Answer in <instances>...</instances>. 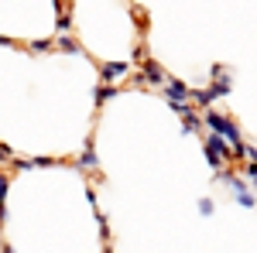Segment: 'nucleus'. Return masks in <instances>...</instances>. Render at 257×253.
<instances>
[{
	"mask_svg": "<svg viewBox=\"0 0 257 253\" xmlns=\"http://www.w3.org/2000/svg\"><path fill=\"white\" fill-rule=\"evenodd\" d=\"M202 127L209 130V134L223 137L233 151H237L240 144H243V137H240V127L233 123V120L226 117V113H219V110H202Z\"/></svg>",
	"mask_w": 257,
	"mask_h": 253,
	"instance_id": "obj_1",
	"label": "nucleus"
},
{
	"mask_svg": "<svg viewBox=\"0 0 257 253\" xmlns=\"http://www.w3.org/2000/svg\"><path fill=\"white\" fill-rule=\"evenodd\" d=\"M202 151H206V161L213 164V168H233V147L223 140V137H216V134H206L202 137Z\"/></svg>",
	"mask_w": 257,
	"mask_h": 253,
	"instance_id": "obj_2",
	"label": "nucleus"
},
{
	"mask_svg": "<svg viewBox=\"0 0 257 253\" xmlns=\"http://www.w3.org/2000/svg\"><path fill=\"white\" fill-rule=\"evenodd\" d=\"M165 82H168V72H165L155 59L141 62V86H161V89H165Z\"/></svg>",
	"mask_w": 257,
	"mask_h": 253,
	"instance_id": "obj_3",
	"label": "nucleus"
},
{
	"mask_svg": "<svg viewBox=\"0 0 257 253\" xmlns=\"http://www.w3.org/2000/svg\"><path fill=\"white\" fill-rule=\"evenodd\" d=\"M161 93L168 96V103H192V89H189L182 79L168 76V82H165V89H161Z\"/></svg>",
	"mask_w": 257,
	"mask_h": 253,
	"instance_id": "obj_4",
	"label": "nucleus"
},
{
	"mask_svg": "<svg viewBox=\"0 0 257 253\" xmlns=\"http://www.w3.org/2000/svg\"><path fill=\"white\" fill-rule=\"evenodd\" d=\"M99 76H103V82H106V86H117V79L131 76V62H103Z\"/></svg>",
	"mask_w": 257,
	"mask_h": 253,
	"instance_id": "obj_5",
	"label": "nucleus"
},
{
	"mask_svg": "<svg viewBox=\"0 0 257 253\" xmlns=\"http://www.w3.org/2000/svg\"><path fill=\"white\" fill-rule=\"evenodd\" d=\"M76 168H79V171H86V175H96L99 161H96V154H93V140H86V147H82V154L76 157Z\"/></svg>",
	"mask_w": 257,
	"mask_h": 253,
	"instance_id": "obj_6",
	"label": "nucleus"
},
{
	"mask_svg": "<svg viewBox=\"0 0 257 253\" xmlns=\"http://www.w3.org/2000/svg\"><path fill=\"white\" fill-rule=\"evenodd\" d=\"M209 93H213V99H219V96H230L233 93V79L230 76H219L213 86H209Z\"/></svg>",
	"mask_w": 257,
	"mask_h": 253,
	"instance_id": "obj_7",
	"label": "nucleus"
},
{
	"mask_svg": "<svg viewBox=\"0 0 257 253\" xmlns=\"http://www.w3.org/2000/svg\"><path fill=\"white\" fill-rule=\"evenodd\" d=\"M55 14H59V35H62V38H69V31H72V21H69V7H65V4H55Z\"/></svg>",
	"mask_w": 257,
	"mask_h": 253,
	"instance_id": "obj_8",
	"label": "nucleus"
},
{
	"mask_svg": "<svg viewBox=\"0 0 257 253\" xmlns=\"http://www.w3.org/2000/svg\"><path fill=\"white\" fill-rule=\"evenodd\" d=\"M117 93H120V86H96V89H93V99H96L99 106H103L106 99H113Z\"/></svg>",
	"mask_w": 257,
	"mask_h": 253,
	"instance_id": "obj_9",
	"label": "nucleus"
},
{
	"mask_svg": "<svg viewBox=\"0 0 257 253\" xmlns=\"http://www.w3.org/2000/svg\"><path fill=\"white\" fill-rule=\"evenodd\" d=\"M233 202L243 205V209H254V205H257V195L254 192H240V195H233Z\"/></svg>",
	"mask_w": 257,
	"mask_h": 253,
	"instance_id": "obj_10",
	"label": "nucleus"
},
{
	"mask_svg": "<svg viewBox=\"0 0 257 253\" xmlns=\"http://www.w3.org/2000/svg\"><path fill=\"white\" fill-rule=\"evenodd\" d=\"M28 48H31V52H52V48H55V41H52V38H41V41H31Z\"/></svg>",
	"mask_w": 257,
	"mask_h": 253,
	"instance_id": "obj_11",
	"label": "nucleus"
},
{
	"mask_svg": "<svg viewBox=\"0 0 257 253\" xmlns=\"http://www.w3.org/2000/svg\"><path fill=\"white\" fill-rule=\"evenodd\" d=\"M243 164H257V147L254 144H243Z\"/></svg>",
	"mask_w": 257,
	"mask_h": 253,
	"instance_id": "obj_12",
	"label": "nucleus"
},
{
	"mask_svg": "<svg viewBox=\"0 0 257 253\" xmlns=\"http://www.w3.org/2000/svg\"><path fill=\"white\" fill-rule=\"evenodd\" d=\"M7 185H11V175L0 171V205H4V198H7Z\"/></svg>",
	"mask_w": 257,
	"mask_h": 253,
	"instance_id": "obj_13",
	"label": "nucleus"
},
{
	"mask_svg": "<svg viewBox=\"0 0 257 253\" xmlns=\"http://www.w3.org/2000/svg\"><path fill=\"white\" fill-rule=\"evenodd\" d=\"M59 48H62V52H79V41H76V38H62Z\"/></svg>",
	"mask_w": 257,
	"mask_h": 253,
	"instance_id": "obj_14",
	"label": "nucleus"
},
{
	"mask_svg": "<svg viewBox=\"0 0 257 253\" xmlns=\"http://www.w3.org/2000/svg\"><path fill=\"white\" fill-rule=\"evenodd\" d=\"M213 209H216L213 198H199V212H202V215H213Z\"/></svg>",
	"mask_w": 257,
	"mask_h": 253,
	"instance_id": "obj_15",
	"label": "nucleus"
},
{
	"mask_svg": "<svg viewBox=\"0 0 257 253\" xmlns=\"http://www.w3.org/2000/svg\"><path fill=\"white\" fill-rule=\"evenodd\" d=\"M48 164H55V157H35L31 161V168H48Z\"/></svg>",
	"mask_w": 257,
	"mask_h": 253,
	"instance_id": "obj_16",
	"label": "nucleus"
},
{
	"mask_svg": "<svg viewBox=\"0 0 257 253\" xmlns=\"http://www.w3.org/2000/svg\"><path fill=\"white\" fill-rule=\"evenodd\" d=\"M86 202L93 205V209H99V198H96V188H86Z\"/></svg>",
	"mask_w": 257,
	"mask_h": 253,
	"instance_id": "obj_17",
	"label": "nucleus"
},
{
	"mask_svg": "<svg viewBox=\"0 0 257 253\" xmlns=\"http://www.w3.org/2000/svg\"><path fill=\"white\" fill-rule=\"evenodd\" d=\"M0 253H14V250H11V246H4V250H0Z\"/></svg>",
	"mask_w": 257,
	"mask_h": 253,
	"instance_id": "obj_18",
	"label": "nucleus"
},
{
	"mask_svg": "<svg viewBox=\"0 0 257 253\" xmlns=\"http://www.w3.org/2000/svg\"><path fill=\"white\" fill-rule=\"evenodd\" d=\"M103 253H113V250H110V246H103Z\"/></svg>",
	"mask_w": 257,
	"mask_h": 253,
	"instance_id": "obj_19",
	"label": "nucleus"
},
{
	"mask_svg": "<svg viewBox=\"0 0 257 253\" xmlns=\"http://www.w3.org/2000/svg\"><path fill=\"white\" fill-rule=\"evenodd\" d=\"M0 250H4V243H0Z\"/></svg>",
	"mask_w": 257,
	"mask_h": 253,
	"instance_id": "obj_20",
	"label": "nucleus"
}]
</instances>
